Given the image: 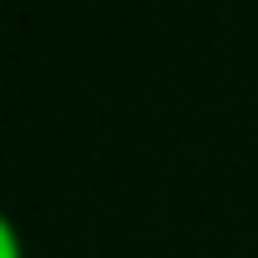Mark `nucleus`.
<instances>
[{"mask_svg":"<svg viewBox=\"0 0 258 258\" xmlns=\"http://www.w3.org/2000/svg\"><path fill=\"white\" fill-rule=\"evenodd\" d=\"M0 258H24V239H19L15 220L0 211Z\"/></svg>","mask_w":258,"mask_h":258,"instance_id":"f257e3e1","label":"nucleus"}]
</instances>
